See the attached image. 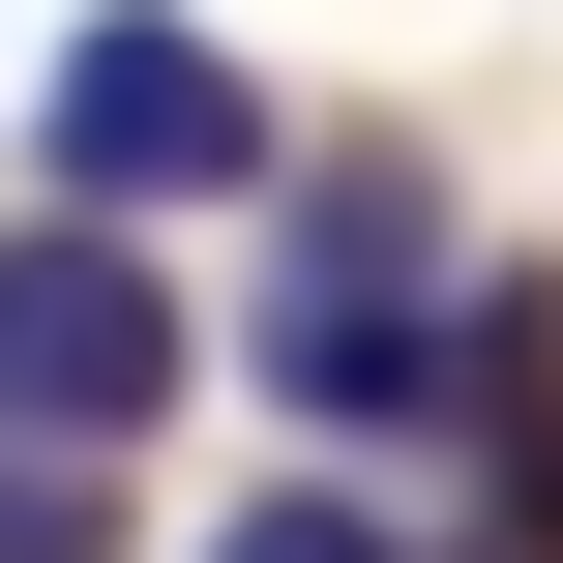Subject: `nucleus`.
Instances as JSON below:
<instances>
[{
  "label": "nucleus",
  "instance_id": "nucleus-1",
  "mask_svg": "<svg viewBox=\"0 0 563 563\" xmlns=\"http://www.w3.org/2000/svg\"><path fill=\"white\" fill-rule=\"evenodd\" d=\"M30 178H59V208H238V178H267V59L178 30V0H119V30H59Z\"/></svg>",
  "mask_w": 563,
  "mask_h": 563
},
{
  "label": "nucleus",
  "instance_id": "nucleus-2",
  "mask_svg": "<svg viewBox=\"0 0 563 563\" xmlns=\"http://www.w3.org/2000/svg\"><path fill=\"white\" fill-rule=\"evenodd\" d=\"M178 386H208V327H178L148 208H30V238H0V416H30V445H148Z\"/></svg>",
  "mask_w": 563,
  "mask_h": 563
},
{
  "label": "nucleus",
  "instance_id": "nucleus-3",
  "mask_svg": "<svg viewBox=\"0 0 563 563\" xmlns=\"http://www.w3.org/2000/svg\"><path fill=\"white\" fill-rule=\"evenodd\" d=\"M0 563H119V445H30L0 416Z\"/></svg>",
  "mask_w": 563,
  "mask_h": 563
},
{
  "label": "nucleus",
  "instance_id": "nucleus-4",
  "mask_svg": "<svg viewBox=\"0 0 563 563\" xmlns=\"http://www.w3.org/2000/svg\"><path fill=\"white\" fill-rule=\"evenodd\" d=\"M208 563H416V534H386L356 475H297V505H238V534H208Z\"/></svg>",
  "mask_w": 563,
  "mask_h": 563
}]
</instances>
